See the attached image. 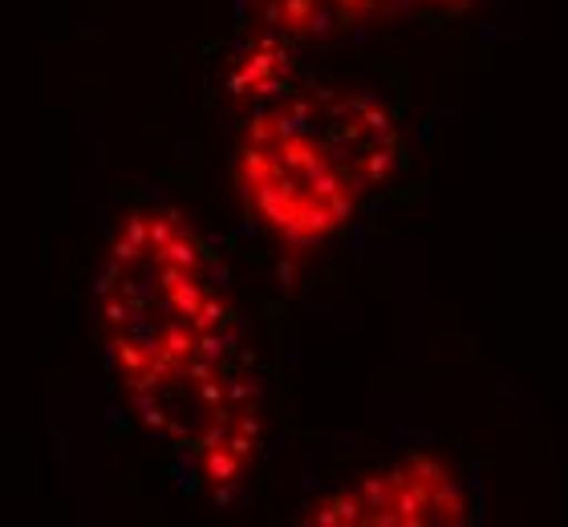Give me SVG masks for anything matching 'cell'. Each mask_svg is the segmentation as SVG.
Instances as JSON below:
<instances>
[{"label": "cell", "instance_id": "cell-1", "mask_svg": "<svg viewBox=\"0 0 568 527\" xmlns=\"http://www.w3.org/2000/svg\"><path fill=\"white\" fill-rule=\"evenodd\" d=\"M126 406L183 491L232 504L268 450V377L224 252L163 195L126 203L94 281Z\"/></svg>", "mask_w": 568, "mask_h": 527}, {"label": "cell", "instance_id": "cell-2", "mask_svg": "<svg viewBox=\"0 0 568 527\" xmlns=\"http://www.w3.org/2000/svg\"><path fill=\"white\" fill-rule=\"evenodd\" d=\"M236 58L232 188L248 223L296 252L349 235L403 179L398 114L366 85L313 78L276 37L252 33Z\"/></svg>", "mask_w": 568, "mask_h": 527}, {"label": "cell", "instance_id": "cell-3", "mask_svg": "<svg viewBox=\"0 0 568 527\" xmlns=\"http://www.w3.org/2000/svg\"><path fill=\"white\" fill-rule=\"evenodd\" d=\"M301 524L475 527L487 519L484 470L435 434L349 446L305 479Z\"/></svg>", "mask_w": 568, "mask_h": 527}, {"label": "cell", "instance_id": "cell-4", "mask_svg": "<svg viewBox=\"0 0 568 527\" xmlns=\"http://www.w3.org/2000/svg\"><path fill=\"white\" fill-rule=\"evenodd\" d=\"M479 0H244L256 33L305 45L329 37H357L382 24H455Z\"/></svg>", "mask_w": 568, "mask_h": 527}]
</instances>
